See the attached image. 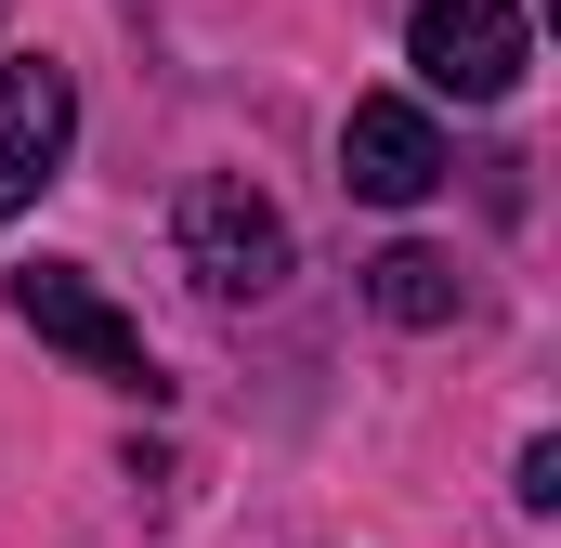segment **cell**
Listing matches in <instances>:
<instances>
[{
  "label": "cell",
  "instance_id": "1",
  "mask_svg": "<svg viewBox=\"0 0 561 548\" xmlns=\"http://www.w3.org/2000/svg\"><path fill=\"white\" fill-rule=\"evenodd\" d=\"M183 274H196L209 300H275L287 287V209L249 183V170L183 183Z\"/></svg>",
  "mask_w": 561,
  "mask_h": 548
},
{
  "label": "cell",
  "instance_id": "2",
  "mask_svg": "<svg viewBox=\"0 0 561 548\" xmlns=\"http://www.w3.org/2000/svg\"><path fill=\"white\" fill-rule=\"evenodd\" d=\"M405 66H419V92L510 105L523 66H536V26H523V0H419L405 13Z\"/></svg>",
  "mask_w": 561,
  "mask_h": 548
},
{
  "label": "cell",
  "instance_id": "3",
  "mask_svg": "<svg viewBox=\"0 0 561 548\" xmlns=\"http://www.w3.org/2000/svg\"><path fill=\"white\" fill-rule=\"evenodd\" d=\"M13 313H26L53 353H79L105 392H144V406L170 392V379H157V353H144V327H131V313H118L79 262H13Z\"/></svg>",
  "mask_w": 561,
  "mask_h": 548
},
{
  "label": "cell",
  "instance_id": "4",
  "mask_svg": "<svg viewBox=\"0 0 561 548\" xmlns=\"http://www.w3.org/2000/svg\"><path fill=\"white\" fill-rule=\"evenodd\" d=\"M444 170H457V144L431 132L419 92H366V105L340 118V183H353L366 209H419V196H444Z\"/></svg>",
  "mask_w": 561,
  "mask_h": 548
},
{
  "label": "cell",
  "instance_id": "5",
  "mask_svg": "<svg viewBox=\"0 0 561 548\" xmlns=\"http://www.w3.org/2000/svg\"><path fill=\"white\" fill-rule=\"evenodd\" d=\"M66 144H79V79H66L53 53L0 66V222L66 183Z\"/></svg>",
  "mask_w": 561,
  "mask_h": 548
},
{
  "label": "cell",
  "instance_id": "6",
  "mask_svg": "<svg viewBox=\"0 0 561 548\" xmlns=\"http://www.w3.org/2000/svg\"><path fill=\"white\" fill-rule=\"evenodd\" d=\"M366 300H379L392 327H457L470 274L444 262V249H419V236H405V249H379V262H366Z\"/></svg>",
  "mask_w": 561,
  "mask_h": 548
},
{
  "label": "cell",
  "instance_id": "7",
  "mask_svg": "<svg viewBox=\"0 0 561 548\" xmlns=\"http://www.w3.org/2000/svg\"><path fill=\"white\" fill-rule=\"evenodd\" d=\"M523 510H561V444H523Z\"/></svg>",
  "mask_w": 561,
  "mask_h": 548
}]
</instances>
